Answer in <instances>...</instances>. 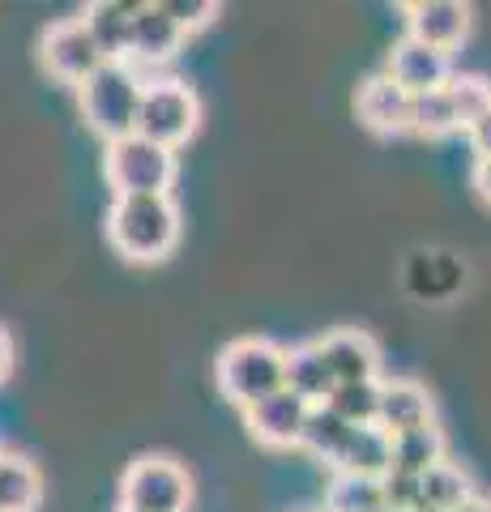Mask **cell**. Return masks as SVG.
<instances>
[{
    "instance_id": "15",
    "label": "cell",
    "mask_w": 491,
    "mask_h": 512,
    "mask_svg": "<svg viewBox=\"0 0 491 512\" xmlns=\"http://www.w3.org/2000/svg\"><path fill=\"white\" fill-rule=\"evenodd\" d=\"M184 30L167 13V5H137L133 13V39H129V60L137 64H163L180 52Z\"/></svg>"
},
{
    "instance_id": "17",
    "label": "cell",
    "mask_w": 491,
    "mask_h": 512,
    "mask_svg": "<svg viewBox=\"0 0 491 512\" xmlns=\"http://www.w3.org/2000/svg\"><path fill=\"white\" fill-rule=\"evenodd\" d=\"M393 470V436L372 427H355L346 440L342 457L334 461V474H355V478H385Z\"/></svg>"
},
{
    "instance_id": "28",
    "label": "cell",
    "mask_w": 491,
    "mask_h": 512,
    "mask_svg": "<svg viewBox=\"0 0 491 512\" xmlns=\"http://www.w3.org/2000/svg\"><path fill=\"white\" fill-rule=\"evenodd\" d=\"M163 5H167V13L176 18V26L184 30V35H193V30L210 26V22L218 18V5H214V0H163Z\"/></svg>"
},
{
    "instance_id": "10",
    "label": "cell",
    "mask_w": 491,
    "mask_h": 512,
    "mask_svg": "<svg viewBox=\"0 0 491 512\" xmlns=\"http://www.w3.org/2000/svg\"><path fill=\"white\" fill-rule=\"evenodd\" d=\"M406 22H410V39H419L436 52H453L462 47V39L470 35V9L457 5V0H415L406 5Z\"/></svg>"
},
{
    "instance_id": "13",
    "label": "cell",
    "mask_w": 491,
    "mask_h": 512,
    "mask_svg": "<svg viewBox=\"0 0 491 512\" xmlns=\"http://www.w3.org/2000/svg\"><path fill=\"white\" fill-rule=\"evenodd\" d=\"M402 282L419 303H445L466 286V265L453 252H415L402 269Z\"/></svg>"
},
{
    "instance_id": "2",
    "label": "cell",
    "mask_w": 491,
    "mask_h": 512,
    "mask_svg": "<svg viewBox=\"0 0 491 512\" xmlns=\"http://www.w3.org/2000/svg\"><path fill=\"white\" fill-rule=\"evenodd\" d=\"M141 99H146V82L124 60H107L99 73L77 86V103H82L90 133H99L107 146L137 133Z\"/></svg>"
},
{
    "instance_id": "25",
    "label": "cell",
    "mask_w": 491,
    "mask_h": 512,
    "mask_svg": "<svg viewBox=\"0 0 491 512\" xmlns=\"http://www.w3.org/2000/svg\"><path fill=\"white\" fill-rule=\"evenodd\" d=\"M380 508H385L380 478L334 474V483L325 491V512H380Z\"/></svg>"
},
{
    "instance_id": "8",
    "label": "cell",
    "mask_w": 491,
    "mask_h": 512,
    "mask_svg": "<svg viewBox=\"0 0 491 512\" xmlns=\"http://www.w3.org/2000/svg\"><path fill=\"white\" fill-rule=\"evenodd\" d=\"M308 414H312V406L304 402V397L282 389L274 397H265V402H257L252 410H244V423L252 431V440L265 444V448H299L304 427H308Z\"/></svg>"
},
{
    "instance_id": "29",
    "label": "cell",
    "mask_w": 491,
    "mask_h": 512,
    "mask_svg": "<svg viewBox=\"0 0 491 512\" xmlns=\"http://www.w3.org/2000/svg\"><path fill=\"white\" fill-rule=\"evenodd\" d=\"M470 146H474V154H479V158H491V111L470 128Z\"/></svg>"
},
{
    "instance_id": "33",
    "label": "cell",
    "mask_w": 491,
    "mask_h": 512,
    "mask_svg": "<svg viewBox=\"0 0 491 512\" xmlns=\"http://www.w3.org/2000/svg\"><path fill=\"white\" fill-rule=\"evenodd\" d=\"M116 512H137V508H116Z\"/></svg>"
},
{
    "instance_id": "9",
    "label": "cell",
    "mask_w": 491,
    "mask_h": 512,
    "mask_svg": "<svg viewBox=\"0 0 491 512\" xmlns=\"http://www.w3.org/2000/svg\"><path fill=\"white\" fill-rule=\"evenodd\" d=\"M389 77L415 99V94H427V90H445L453 77V64L445 52H436V47L406 35L402 43H393V52H389Z\"/></svg>"
},
{
    "instance_id": "22",
    "label": "cell",
    "mask_w": 491,
    "mask_h": 512,
    "mask_svg": "<svg viewBox=\"0 0 491 512\" xmlns=\"http://www.w3.org/2000/svg\"><path fill=\"white\" fill-rule=\"evenodd\" d=\"M351 423L338 419L329 406H312L308 414V427H304V440H299V448H308V453L316 461H325V466H334V461L342 457V448L346 440H351Z\"/></svg>"
},
{
    "instance_id": "4",
    "label": "cell",
    "mask_w": 491,
    "mask_h": 512,
    "mask_svg": "<svg viewBox=\"0 0 491 512\" xmlns=\"http://www.w3.org/2000/svg\"><path fill=\"white\" fill-rule=\"evenodd\" d=\"M107 184L116 197H154V192H171L176 180V150H163L146 137H124L107 146L103 158Z\"/></svg>"
},
{
    "instance_id": "32",
    "label": "cell",
    "mask_w": 491,
    "mask_h": 512,
    "mask_svg": "<svg viewBox=\"0 0 491 512\" xmlns=\"http://www.w3.org/2000/svg\"><path fill=\"white\" fill-rule=\"evenodd\" d=\"M457 512H491V500H487V495H474V500H466Z\"/></svg>"
},
{
    "instance_id": "1",
    "label": "cell",
    "mask_w": 491,
    "mask_h": 512,
    "mask_svg": "<svg viewBox=\"0 0 491 512\" xmlns=\"http://www.w3.org/2000/svg\"><path fill=\"white\" fill-rule=\"evenodd\" d=\"M107 239L116 244L120 256L137 265L163 261L180 239V210L171 192H154V197H116L112 214H107Z\"/></svg>"
},
{
    "instance_id": "31",
    "label": "cell",
    "mask_w": 491,
    "mask_h": 512,
    "mask_svg": "<svg viewBox=\"0 0 491 512\" xmlns=\"http://www.w3.org/2000/svg\"><path fill=\"white\" fill-rule=\"evenodd\" d=\"M9 367H13V342H9V333L0 329V380L9 376Z\"/></svg>"
},
{
    "instance_id": "24",
    "label": "cell",
    "mask_w": 491,
    "mask_h": 512,
    "mask_svg": "<svg viewBox=\"0 0 491 512\" xmlns=\"http://www.w3.org/2000/svg\"><path fill=\"white\" fill-rule=\"evenodd\" d=\"M457 128H462V120H457V111H453L449 90H427V94H415V99H410V133L449 137Z\"/></svg>"
},
{
    "instance_id": "19",
    "label": "cell",
    "mask_w": 491,
    "mask_h": 512,
    "mask_svg": "<svg viewBox=\"0 0 491 512\" xmlns=\"http://www.w3.org/2000/svg\"><path fill=\"white\" fill-rule=\"evenodd\" d=\"M474 478L453 466V461H440L419 478V508H432V512H457L466 500H474Z\"/></svg>"
},
{
    "instance_id": "30",
    "label": "cell",
    "mask_w": 491,
    "mask_h": 512,
    "mask_svg": "<svg viewBox=\"0 0 491 512\" xmlns=\"http://www.w3.org/2000/svg\"><path fill=\"white\" fill-rule=\"evenodd\" d=\"M474 188H479V197L491 205V158H479V163H474Z\"/></svg>"
},
{
    "instance_id": "14",
    "label": "cell",
    "mask_w": 491,
    "mask_h": 512,
    "mask_svg": "<svg viewBox=\"0 0 491 512\" xmlns=\"http://www.w3.org/2000/svg\"><path fill=\"white\" fill-rule=\"evenodd\" d=\"M436 423V402L419 380H385L380 389V414L376 427L389 436H406L415 427H432Z\"/></svg>"
},
{
    "instance_id": "34",
    "label": "cell",
    "mask_w": 491,
    "mask_h": 512,
    "mask_svg": "<svg viewBox=\"0 0 491 512\" xmlns=\"http://www.w3.org/2000/svg\"><path fill=\"white\" fill-rule=\"evenodd\" d=\"M415 512H432V508H415Z\"/></svg>"
},
{
    "instance_id": "3",
    "label": "cell",
    "mask_w": 491,
    "mask_h": 512,
    "mask_svg": "<svg viewBox=\"0 0 491 512\" xmlns=\"http://www.w3.org/2000/svg\"><path fill=\"white\" fill-rule=\"evenodd\" d=\"M218 384L227 402L252 410L265 397L287 389V350L269 338H240L218 355Z\"/></svg>"
},
{
    "instance_id": "6",
    "label": "cell",
    "mask_w": 491,
    "mask_h": 512,
    "mask_svg": "<svg viewBox=\"0 0 491 512\" xmlns=\"http://www.w3.org/2000/svg\"><path fill=\"white\" fill-rule=\"evenodd\" d=\"M201 124V103L193 86L184 82H150L146 99H141V116H137V137L154 141L163 150L184 146Z\"/></svg>"
},
{
    "instance_id": "36",
    "label": "cell",
    "mask_w": 491,
    "mask_h": 512,
    "mask_svg": "<svg viewBox=\"0 0 491 512\" xmlns=\"http://www.w3.org/2000/svg\"><path fill=\"white\" fill-rule=\"evenodd\" d=\"M0 457H5V453H0Z\"/></svg>"
},
{
    "instance_id": "11",
    "label": "cell",
    "mask_w": 491,
    "mask_h": 512,
    "mask_svg": "<svg viewBox=\"0 0 491 512\" xmlns=\"http://www.w3.org/2000/svg\"><path fill=\"white\" fill-rule=\"evenodd\" d=\"M355 111L359 120L372 128L380 137H398V133H410V94L393 82L389 73L380 77H368L355 94Z\"/></svg>"
},
{
    "instance_id": "7",
    "label": "cell",
    "mask_w": 491,
    "mask_h": 512,
    "mask_svg": "<svg viewBox=\"0 0 491 512\" xmlns=\"http://www.w3.org/2000/svg\"><path fill=\"white\" fill-rule=\"evenodd\" d=\"M39 52H43V69L60 77V82H69V86H82L86 77H94L103 69V52H99V43L90 39V30L82 18H65V22H52L43 30V43H39Z\"/></svg>"
},
{
    "instance_id": "23",
    "label": "cell",
    "mask_w": 491,
    "mask_h": 512,
    "mask_svg": "<svg viewBox=\"0 0 491 512\" xmlns=\"http://www.w3.org/2000/svg\"><path fill=\"white\" fill-rule=\"evenodd\" d=\"M380 389H385V380H351V384H338L334 393H329V410L346 419L351 427H372L376 414H380Z\"/></svg>"
},
{
    "instance_id": "26",
    "label": "cell",
    "mask_w": 491,
    "mask_h": 512,
    "mask_svg": "<svg viewBox=\"0 0 491 512\" xmlns=\"http://www.w3.org/2000/svg\"><path fill=\"white\" fill-rule=\"evenodd\" d=\"M445 90H449L453 111H457V120H462L466 133L491 111V82L479 77V73H453Z\"/></svg>"
},
{
    "instance_id": "5",
    "label": "cell",
    "mask_w": 491,
    "mask_h": 512,
    "mask_svg": "<svg viewBox=\"0 0 491 512\" xmlns=\"http://www.w3.org/2000/svg\"><path fill=\"white\" fill-rule=\"evenodd\" d=\"M193 478L171 457H137L120 478V508L137 512H188Z\"/></svg>"
},
{
    "instance_id": "20",
    "label": "cell",
    "mask_w": 491,
    "mask_h": 512,
    "mask_svg": "<svg viewBox=\"0 0 491 512\" xmlns=\"http://www.w3.org/2000/svg\"><path fill=\"white\" fill-rule=\"evenodd\" d=\"M445 431H440L436 423L432 427H415V431H406V436H393V470H406V474H427L432 466H440V461H449L445 457Z\"/></svg>"
},
{
    "instance_id": "18",
    "label": "cell",
    "mask_w": 491,
    "mask_h": 512,
    "mask_svg": "<svg viewBox=\"0 0 491 512\" xmlns=\"http://www.w3.org/2000/svg\"><path fill=\"white\" fill-rule=\"evenodd\" d=\"M338 389L334 372H329V363L321 355V346H291L287 350V393L304 397L308 406H325L329 393Z\"/></svg>"
},
{
    "instance_id": "16",
    "label": "cell",
    "mask_w": 491,
    "mask_h": 512,
    "mask_svg": "<svg viewBox=\"0 0 491 512\" xmlns=\"http://www.w3.org/2000/svg\"><path fill=\"white\" fill-rule=\"evenodd\" d=\"M133 13H137V5H129V0H94V5H86L82 22L90 30V39L99 43L103 60H124L129 64Z\"/></svg>"
},
{
    "instance_id": "37",
    "label": "cell",
    "mask_w": 491,
    "mask_h": 512,
    "mask_svg": "<svg viewBox=\"0 0 491 512\" xmlns=\"http://www.w3.org/2000/svg\"><path fill=\"white\" fill-rule=\"evenodd\" d=\"M321 512H325V508H321Z\"/></svg>"
},
{
    "instance_id": "35",
    "label": "cell",
    "mask_w": 491,
    "mask_h": 512,
    "mask_svg": "<svg viewBox=\"0 0 491 512\" xmlns=\"http://www.w3.org/2000/svg\"><path fill=\"white\" fill-rule=\"evenodd\" d=\"M380 512H389V508H380Z\"/></svg>"
},
{
    "instance_id": "12",
    "label": "cell",
    "mask_w": 491,
    "mask_h": 512,
    "mask_svg": "<svg viewBox=\"0 0 491 512\" xmlns=\"http://www.w3.org/2000/svg\"><path fill=\"white\" fill-rule=\"evenodd\" d=\"M321 355L329 363L338 384H351V380H380V346L372 333L363 329H334L325 333L321 342Z\"/></svg>"
},
{
    "instance_id": "21",
    "label": "cell",
    "mask_w": 491,
    "mask_h": 512,
    "mask_svg": "<svg viewBox=\"0 0 491 512\" xmlns=\"http://www.w3.org/2000/svg\"><path fill=\"white\" fill-rule=\"evenodd\" d=\"M43 495V478L35 461L26 457H0V512H35Z\"/></svg>"
},
{
    "instance_id": "27",
    "label": "cell",
    "mask_w": 491,
    "mask_h": 512,
    "mask_svg": "<svg viewBox=\"0 0 491 512\" xmlns=\"http://www.w3.org/2000/svg\"><path fill=\"white\" fill-rule=\"evenodd\" d=\"M380 491H385V508L389 512H415L419 508V474L389 470L385 478H380Z\"/></svg>"
}]
</instances>
